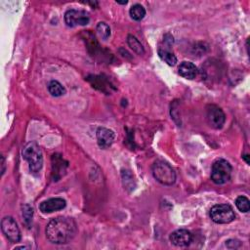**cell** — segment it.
Returning a JSON list of instances; mask_svg holds the SVG:
<instances>
[{"label":"cell","instance_id":"obj_1","mask_svg":"<svg viewBox=\"0 0 250 250\" xmlns=\"http://www.w3.org/2000/svg\"><path fill=\"white\" fill-rule=\"evenodd\" d=\"M77 232L75 221L70 217L59 216L53 218L47 225L45 233L47 239L54 244L70 242Z\"/></svg>","mask_w":250,"mask_h":250},{"label":"cell","instance_id":"obj_2","mask_svg":"<svg viewBox=\"0 0 250 250\" xmlns=\"http://www.w3.org/2000/svg\"><path fill=\"white\" fill-rule=\"evenodd\" d=\"M22 157L28 163L31 173H38L43 166V154L35 142L27 143L22 148Z\"/></svg>","mask_w":250,"mask_h":250},{"label":"cell","instance_id":"obj_3","mask_svg":"<svg viewBox=\"0 0 250 250\" xmlns=\"http://www.w3.org/2000/svg\"><path fill=\"white\" fill-rule=\"evenodd\" d=\"M154 179L163 186H172L176 182V173L171 165L163 160H156L151 167Z\"/></svg>","mask_w":250,"mask_h":250},{"label":"cell","instance_id":"obj_4","mask_svg":"<svg viewBox=\"0 0 250 250\" xmlns=\"http://www.w3.org/2000/svg\"><path fill=\"white\" fill-rule=\"evenodd\" d=\"M231 165L225 159L216 160L211 168V180L216 185H224L230 180Z\"/></svg>","mask_w":250,"mask_h":250},{"label":"cell","instance_id":"obj_5","mask_svg":"<svg viewBox=\"0 0 250 250\" xmlns=\"http://www.w3.org/2000/svg\"><path fill=\"white\" fill-rule=\"evenodd\" d=\"M210 219L216 224H229L235 219V213L229 204H216L210 209Z\"/></svg>","mask_w":250,"mask_h":250},{"label":"cell","instance_id":"obj_6","mask_svg":"<svg viewBox=\"0 0 250 250\" xmlns=\"http://www.w3.org/2000/svg\"><path fill=\"white\" fill-rule=\"evenodd\" d=\"M90 21L89 14L84 10L69 9L64 13V22L69 27L86 25Z\"/></svg>","mask_w":250,"mask_h":250},{"label":"cell","instance_id":"obj_7","mask_svg":"<svg viewBox=\"0 0 250 250\" xmlns=\"http://www.w3.org/2000/svg\"><path fill=\"white\" fill-rule=\"evenodd\" d=\"M1 229L4 235L11 242H19L21 238V230L18 227V224L11 216H6L1 221Z\"/></svg>","mask_w":250,"mask_h":250},{"label":"cell","instance_id":"obj_8","mask_svg":"<svg viewBox=\"0 0 250 250\" xmlns=\"http://www.w3.org/2000/svg\"><path fill=\"white\" fill-rule=\"evenodd\" d=\"M206 120L214 129H221L226 121V114L216 104H208L206 107Z\"/></svg>","mask_w":250,"mask_h":250},{"label":"cell","instance_id":"obj_9","mask_svg":"<svg viewBox=\"0 0 250 250\" xmlns=\"http://www.w3.org/2000/svg\"><path fill=\"white\" fill-rule=\"evenodd\" d=\"M86 79L92 85L93 88L101 92H104L106 95H109L112 91L115 90L114 86L104 75H90Z\"/></svg>","mask_w":250,"mask_h":250},{"label":"cell","instance_id":"obj_10","mask_svg":"<svg viewBox=\"0 0 250 250\" xmlns=\"http://www.w3.org/2000/svg\"><path fill=\"white\" fill-rule=\"evenodd\" d=\"M170 242L178 247H185L191 243L192 233L185 229H180L173 231L169 236Z\"/></svg>","mask_w":250,"mask_h":250},{"label":"cell","instance_id":"obj_11","mask_svg":"<svg viewBox=\"0 0 250 250\" xmlns=\"http://www.w3.org/2000/svg\"><path fill=\"white\" fill-rule=\"evenodd\" d=\"M96 138L101 148L109 147L115 139V134L112 130L105 127H99L96 131Z\"/></svg>","mask_w":250,"mask_h":250},{"label":"cell","instance_id":"obj_12","mask_svg":"<svg viewBox=\"0 0 250 250\" xmlns=\"http://www.w3.org/2000/svg\"><path fill=\"white\" fill-rule=\"evenodd\" d=\"M66 206V201L61 197L50 198L42 201L39 204V209L42 213H53L62 210Z\"/></svg>","mask_w":250,"mask_h":250},{"label":"cell","instance_id":"obj_13","mask_svg":"<svg viewBox=\"0 0 250 250\" xmlns=\"http://www.w3.org/2000/svg\"><path fill=\"white\" fill-rule=\"evenodd\" d=\"M67 162L62 157L61 154L55 153L52 155V177L54 181H59L65 172Z\"/></svg>","mask_w":250,"mask_h":250},{"label":"cell","instance_id":"obj_14","mask_svg":"<svg viewBox=\"0 0 250 250\" xmlns=\"http://www.w3.org/2000/svg\"><path fill=\"white\" fill-rule=\"evenodd\" d=\"M178 72L182 77L190 80V79H193L196 77V75L198 73V69L194 63L185 61L180 63V65L178 67Z\"/></svg>","mask_w":250,"mask_h":250},{"label":"cell","instance_id":"obj_15","mask_svg":"<svg viewBox=\"0 0 250 250\" xmlns=\"http://www.w3.org/2000/svg\"><path fill=\"white\" fill-rule=\"evenodd\" d=\"M158 56L162 61H164L169 65L173 66L177 63V57L169 49H166L165 47L158 48Z\"/></svg>","mask_w":250,"mask_h":250},{"label":"cell","instance_id":"obj_16","mask_svg":"<svg viewBox=\"0 0 250 250\" xmlns=\"http://www.w3.org/2000/svg\"><path fill=\"white\" fill-rule=\"evenodd\" d=\"M48 91L54 97H61L62 95H64L66 92V90L62 86V84L57 80L50 81V83L48 84Z\"/></svg>","mask_w":250,"mask_h":250},{"label":"cell","instance_id":"obj_17","mask_svg":"<svg viewBox=\"0 0 250 250\" xmlns=\"http://www.w3.org/2000/svg\"><path fill=\"white\" fill-rule=\"evenodd\" d=\"M130 17L137 21H142L146 16V9L141 4H135L130 8Z\"/></svg>","mask_w":250,"mask_h":250},{"label":"cell","instance_id":"obj_18","mask_svg":"<svg viewBox=\"0 0 250 250\" xmlns=\"http://www.w3.org/2000/svg\"><path fill=\"white\" fill-rule=\"evenodd\" d=\"M127 43L129 45V47L138 55H143L145 54V49L143 47V45L141 44V42L133 35H128L127 37Z\"/></svg>","mask_w":250,"mask_h":250},{"label":"cell","instance_id":"obj_19","mask_svg":"<svg viewBox=\"0 0 250 250\" xmlns=\"http://www.w3.org/2000/svg\"><path fill=\"white\" fill-rule=\"evenodd\" d=\"M97 32L99 34V36L103 39V40H107L110 37L111 31H110V27L109 25L104 22V21H100L97 26H96Z\"/></svg>","mask_w":250,"mask_h":250},{"label":"cell","instance_id":"obj_20","mask_svg":"<svg viewBox=\"0 0 250 250\" xmlns=\"http://www.w3.org/2000/svg\"><path fill=\"white\" fill-rule=\"evenodd\" d=\"M235 206L240 212L247 213L250 209V201L246 196L240 195L235 199Z\"/></svg>","mask_w":250,"mask_h":250},{"label":"cell","instance_id":"obj_21","mask_svg":"<svg viewBox=\"0 0 250 250\" xmlns=\"http://www.w3.org/2000/svg\"><path fill=\"white\" fill-rule=\"evenodd\" d=\"M32 214H33V210L30 206L28 205H24L22 207V217L24 219V222L26 225H29L31 218H32Z\"/></svg>","mask_w":250,"mask_h":250},{"label":"cell","instance_id":"obj_22","mask_svg":"<svg viewBox=\"0 0 250 250\" xmlns=\"http://www.w3.org/2000/svg\"><path fill=\"white\" fill-rule=\"evenodd\" d=\"M1 175H3L5 173V168H6V164H5V158L3 155H1Z\"/></svg>","mask_w":250,"mask_h":250},{"label":"cell","instance_id":"obj_23","mask_svg":"<svg viewBox=\"0 0 250 250\" xmlns=\"http://www.w3.org/2000/svg\"><path fill=\"white\" fill-rule=\"evenodd\" d=\"M242 158L246 161V163L247 164H249L250 163V160H249V155L248 154H244V155H242Z\"/></svg>","mask_w":250,"mask_h":250},{"label":"cell","instance_id":"obj_24","mask_svg":"<svg viewBox=\"0 0 250 250\" xmlns=\"http://www.w3.org/2000/svg\"><path fill=\"white\" fill-rule=\"evenodd\" d=\"M116 3L117 4H122V5H125V4H127V1H116Z\"/></svg>","mask_w":250,"mask_h":250}]
</instances>
